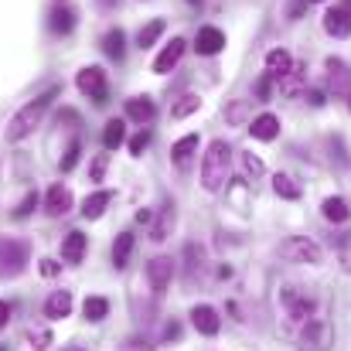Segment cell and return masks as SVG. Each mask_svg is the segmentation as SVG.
Returning <instances> with one entry per match:
<instances>
[{"mask_svg": "<svg viewBox=\"0 0 351 351\" xmlns=\"http://www.w3.org/2000/svg\"><path fill=\"white\" fill-rule=\"evenodd\" d=\"M55 96H58V86H51L48 93H41L38 99H31L24 110H17V113H14V119H10V126H7V140H10V143H21V140H27V136H31V133L41 126L45 113L51 110Z\"/></svg>", "mask_w": 351, "mask_h": 351, "instance_id": "obj_1", "label": "cell"}, {"mask_svg": "<svg viewBox=\"0 0 351 351\" xmlns=\"http://www.w3.org/2000/svg\"><path fill=\"white\" fill-rule=\"evenodd\" d=\"M229 160H232V147L226 140H212L202 157V188L205 191H222V184L229 181Z\"/></svg>", "mask_w": 351, "mask_h": 351, "instance_id": "obj_2", "label": "cell"}, {"mask_svg": "<svg viewBox=\"0 0 351 351\" xmlns=\"http://www.w3.org/2000/svg\"><path fill=\"white\" fill-rule=\"evenodd\" d=\"M280 256L287 263H297V266H317L321 263V245L307 235H290L283 245H280Z\"/></svg>", "mask_w": 351, "mask_h": 351, "instance_id": "obj_3", "label": "cell"}, {"mask_svg": "<svg viewBox=\"0 0 351 351\" xmlns=\"http://www.w3.org/2000/svg\"><path fill=\"white\" fill-rule=\"evenodd\" d=\"M283 307H287V331L304 328L314 317V300L307 293H300L297 287H287L283 290Z\"/></svg>", "mask_w": 351, "mask_h": 351, "instance_id": "obj_4", "label": "cell"}, {"mask_svg": "<svg viewBox=\"0 0 351 351\" xmlns=\"http://www.w3.org/2000/svg\"><path fill=\"white\" fill-rule=\"evenodd\" d=\"M75 86H79V93L89 96L96 106H106V99H110V82H106V72H103L99 65L82 69L79 79H75Z\"/></svg>", "mask_w": 351, "mask_h": 351, "instance_id": "obj_5", "label": "cell"}, {"mask_svg": "<svg viewBox=\"0 0 351 351\" xmlns=\"http://www.w3.org/2000/svg\"><path fill=\"white\" fill-rule=\"evenodd\" d=\"M27 266V245L17 239H0V280L21 276Z\"/></svg>", "mask_w": 351, "mask_h": 351, "instance_id": "obj_6", "label": "cell"}, {"mask_svg": "<svg viewBox=\"0 0 351 351\" xmlns=\"http://www.w3.org/2000/svg\"><path fill=\"white\" fill-rule=\"evenodd\" d=\"M331 348V324L324 317H311L300 331V351H328Z\"/></svg>", "mask_w": 351, "mask_h": 351, "instance_id": "obj_7", "label": "cell"}, {"mask_svg": "<svg viewBox=\"0 0 351 351\" xmlns=\"http://www.w3.org/2000/svg\"><path fill=\"white\" fill-rule=\"evenodd\" d=\"M171 276H174V259L171 256H157V259L147 263V280H150V287H154L157 297L171 287Z\"/></svg>", "mask_w": 351, "mask_h": 351, "instance_id": "obj_8", "label": "cell"}, {"mask_svg": "<svg viewBox=\"0 0 351 351\" xmlns=\"http://www.w3.org/2000/svg\"><path fill=\"white\" fill-rule=\"evenodd\" d=\"M328 86H331L335 99L351 96V69L345 58H328Z\"/></svg>", "mask_w": 351, "mask_h": 351, "instance_id": "obj_9", "label": "cell"}, {"mask_svg": "<svg viewBox=\"0 0 351 351\" xmlns=\"http://www.w3.org/2000/svg\"><path fill=\"white\" fill-rule=\"evenodd\" d=\"M324 31L335 34V38H348L351 34V0L335 3V7L324 14Z\"/></svg>", "mask_w": 351, "mask_h": 351, "instance_id": "obj_10", "label": "cell"}, {"mask_svg": "<svg viewBox=\"0 0 351 351\" xmlns=\"http://www.w3.org/2000/svg\"><path fill=\"white\" fill-rule=\"evenodd\" d=\"M45 212H48L51 219L69 215V212H72V191H69L65 184H51L48 195H45Z\"/></svg>", "mask_w": 351, "mask_h": 351, "instance_id": "obj_11", "label": "cell"}, {"mask_svg": "<svg viewBox=\"0 0 351 351\" xmlns=\"http://www.w3.org/2000/svg\"><path fill=\"white\" fill-rule=\"evenodd\" d=\"M191 324H195V331L198 335H219V328H222V317H219V311L215 307H208V304H198L195 311H191Z\"/></svg>", "mask_w": 351, "mask_h": 351, "instance_id": "obj_12", "label": "cell"}, {"mask_svg": "<svg viewBox=\"0 0 351 351\" xmlns=\"http://www.w3.org/2000/svg\"><path fill=\"white\" fill-rule=\"evenodd\" d=\"M202 273H205V252L195 242H188L184 245V287H195Z\"/></svg>", "mask_w": 351, "mask_h": 351, "instance_id": "obj_13", "label": "cell"}, {"mask_svg": "<svg viewBox=\"0 0 351 351\" xmlns=\"http://www.w3.org/2000/svg\"><path fill=\"white\" fill-rule=\"evenodd\" d=\"M226 48V34L219 27H198L195 34V51L198 55H219Z\"/></svg>", "mask_w": 351, "mask_h": 351, "instance_id": "obj_14", "label": "cell"}, {"mask_svg": "<svg viewBox=\"0 0 351 351\" xmlns=\"http://www.w3.org/2000/svg\"><path fill=\"white\" fill-rule=\"evenodd\" d=\"M126 117L133 123H140V126H147L150 119L157 117V106H154L150 96H133V99H126Z\"/></svg>", "mask_w": 351, "mask_h": 351, "instance_id": "obj_15", "label": "cell"}, {"mask_svg": "<svg viewBox=\"0 0 351 351\" xmlns=\"http://www.w3.org/2000/svg\"><path fill=\"white\" fill-rule=\"evenodd\" d=\"M181 55H184V41H181V38H174V41H171V45L154 58V72H157V75H167V72L181 62Z\"/></svg>", "mask_w": 351, "mask_h": 351, "instance_id": "obj_16", "label": "cell"}, {"mask_svg": "<svg viewBox=\"0 0 351 351\" xmlns=\"http://www.w3.org/2000/svg\"><path fill=\"white\" fill-rule=\"evenodd\" d=\"M45 314H48L51 321L69 317V314H72V293H69V290H55V293L45 300Z\"/></svg>", "mask_w": 351, "mask_h": 351, "instance_id": "obj_17", "label": "cell"}, {"mask_svg": "<svg viewBox=\"0 0 351 351\" xmlns=\"http://www.w3.org/2000/svg\"><path fill=\"white\" fill-rule=\"evenodd\" d=\"M249 133L256 140H276L280 136V119L273 117V113H259V117L249 123Z\"/></svg>", "mask_w": 351, "mask_h": 351, "instance_id": "obj_18", "label": "cell"}, {"mask_svg": "<svg viewBox=\"0 0 351 351\" xmlns=\"http://www.w3.org/2000/svg\"><path fill=\"white\" fill-rule=\"evenodd\" d=\"M86 245H89V239L82 232H69L62 239V259H65V263H82Z\"/></svg>", "mask_w": 351, "mask_h": 351, "instance_id": "obj_19", "label": "cell"}, {"mask_svg": "<svg viewBox=\"0 0 351 351\" xmlns=\"http://www.w3.org/2000/svg\"><path fill=\"white\" fill-rule=\"evenodd\" d=\"M266 72H269L273 79H283L287 72H293V58H290V51L273 48V51L266 55Z\"/></svg>", "mask_w": 351, "mask_h": 351, "instance_id": "obj_20", "label": "cell"}, {"mask_svg": "<svg viewBox=\"0 0 351 351\" xmlns=\"http://www.w3.org/2000/svg\"><path fill=\"white\" fill-rule=\"evenodd\" d=\"M110 202H113V191H93L86 202H82V219H99L106 208H110Z\"/></svg>", "mask_w": 351, "mask_h": 351, "instance_id": "obj_21", "label": "cell"}, {"mask_svg": "<svg viewBox=\"0 0 351 351\" xmlns=\"http://www.w3.org/2000/svg\"><path fill=\"white\" fill-rule=\"evenodd\" d=\"M195 154H198V136H195V133L181 136V140L171 147V157H174V164H178V167H184V164H188Z\"/></svg>", "mask_w": 351, "mask_h": 351, "instance_id": "obj_22", "label": "cell"}, {"mask_svg": "<svg viewBox=\"0 0 351 351\" xmlns=\"http://www.w3.org/2000/svg\"><path fill=\"white\" fill-rule=\"evenodd\" d=\"M133 245H136L133 232H119L117 235V242H113V266H117V269H123V266L130 263V256H133Z\"/></svg>", "mask_w": 351, "mask_h": 351, "instance_id": "obj_23", "label": "cell"}, {"mask_svg": "<svg viewBox=\"0 0 351 351\" xmlns=\"http://www.w3.org/2000/svg\"><path fill=\"white\" fill-rule=\"evenodd\" d=\"M321 212H324V219L335 222V226H341V222H348L351 219V208H348L345 198H328V202L321 205Z\"/></svg>", "mask_w": 351, "mask_h": 351, "instance_id": "obj_24", "label": "cell"}, {"mask_svg": "<svg viewBox=\"0 0 351 351\" xmlns=\"http://www.w3.org/2000/svg\"><path fill=\"white\" fill-rule=\"evenodd\" d=\"M174 219H178V215H174V205H164V208H160V219H157L154 229H150V239H154V242H164V239L171 235V229H174Z\"/></svg>", "mask_w": 351, "mask_h": 351, "instance_id": "obj_25", "label": "cell"}, {"mask_svg": "<svg viewBox=\"0 0 351 351\" xmlns=\"http://www.w3.org/2000/svg\"><path fill=\"white\" fill-rule=\"evenodd\" d=\"M164 27H167V24H164L160 17H157V21H150V24H143V27H140V34H136V48H143V51H147V48H154V41L164 34Z\"/></svg>", "mask_w": 351, "mask_h": 351, "instance_id": "obj_26", "label": "cell"}, {"mask_svg": "<svg viewBox=\"0 0 351 351\" xmlns=\"http://www.w3.org/2000/svg\"><path fill=\"white\" fill-rule=\"evenodd\" d=\"M82 314H86V321L99 324V321L110 314V300H106V297H86V304H82Z\"/></svg>", "mask_w": 351, "mask_h": 351, "instance_id": "obj_27", "label": "cell"}, {"mask_svg": "<svg viewBox=\"0 0 351 351\" xmlns=\"http://www.w3.org/2000/svg\"><path fill=\"white\" fill-rule=\"evenodd\" d=\"M273 191H276L280 198H287V202H297V198H300V184H297L290 174H276V178H273Z\"/></svg>", "mask_w": 351, "mask_h": 351, "instance_id": "obj_28", "label": "cell"}, {"mask_svg": "<svg viewBox=\"0 0 351 351\" xmlns=\"http://www.w3.org/2000/svg\"><path fill=\"white\" fill-rule=\"evenodd\" d=\"M123 140H126V126H123V119H110L106 130H103V147H106V150H117Z\"/></svg>", "mask_w": 351, "mask_h": 351, "instance_id": "obj_29", "label": "cell"}, {"mask_svg": "<svg viewBox=\"0 0 351 351\" xmlns=\"http://www.w3.org/2000/svg\"><path fill=\"white\" fill-rule=\"evenodd\" d=\"M198 106H202V99L195 96V93H184L174 106H171V119H184L191 117V113H198Z\"/></svg>", "mask_w": 351, "mask_h": 351, "instance_id": "obj_30", "label": "cell"}, {"mask_svg": "<svg viewBox=\"0 0 351 351\" xmlns=\"http://www.w3.org/2000/svg\"><path fill=\"white\" fill-rule=\"evenodd\" d=\"M72 27H75V14L69 7H55L51 10V31L55 34H69Z\"/></svg>", "mask_w": 351, "mask_h": 351, "instance_id": "obj_31", "label": "cell"}, {"mask_svg": "<svg viewBox=\"0 0 351 351\" xmlns=\"http://www.w3.org/2000/svg\"><path fill=\"white\" fill-rule=\"evenodd\" d=\"M304 79H307V69H293V72H287V75L280 79V93H283V96H297V93L304 89Z\"/></svg>", "mask_w": 351, "mask_h": 351, "instance_id": "obj_32", "label": "cell"}, {"mask_svg": "<svg viewBox=\"0 0 351 351\" xmlns=\"http://www.w3.org/2000/svg\"><path fill=\"white\" fill-rule=\"evenodd\" d=\"M123 41H126V34L119 31V27H113V31H106V38H103V51L110 55V58H117V62H123Z\"/></svg>", "mask_w": 351, "mask_h": 351, "instance_id": "obj_33", "label": "cell"}, {"mask_svg": "<svg viewBox=\"0 0 351 351\" xmlns=\"http://www.w3.org/2000/svg\"><path fill=\"white\" fill-rule=\"evenodd\" d=\"M27 341H31V348L34 351H45L51 345V331H45V328H31L27 331Z\"/></svg>", "mask_w": 351, "mask_h": 351, "instance_id": "obj_34", "label": "cell"}, {"mask_svg": "<svg viewBox=\"0 0 351 351\" xmlns=\"http://www.w3.org/2000/svg\"><path fill=\"white\" fill-rule=\"evenodd\" d=\"M38 202H41V198H38V191H31V195H24V202H21V205L14 208V219H27V215H31V212L38 208Z\"/></svg>", "mask_w": 351, "mask_h": 351, "instance_id": "obj_35", "label": "cell"}, {"mask_svg": "<svg viewBox=\"0 0 351 351\" xmlns=\"http://www.w3.org/2000/svg\"><path fill=\"white\" fill-rule=\"evenodd\" d=\"M79 154H82V143H79V140H72V143H69V150H65V157H62V171H72V167L79 164Z\"/></svg>", "mask_w": 351, "mask_h": 351, "instance_id": "obj_36", "label": "cell"}, {"mask_svg": "<svg viewBox=\"0 0 351 351\" xmlns=\"http://www.w3.org/2000/svg\"><path fill=\"white\" fill-rule=\"evenodd\" d=\"M147 147H150V133H147V130H140V133L130 140V154H133V157H140Z\"/></svg>", "mask_w": 351, "mask_h": 351, "instance_id": "obj_37", "label": "cell"}, {"mask_svg": "<svg viewBox=\"0 0 351 351\" xmlns=\"http://www.w3.org/2000/svg\"><path fill=\"white\" fill-rule=\"evenodd\" d=\"M242 164H245V174H249V178H263V171H266V167H263V160H259V157H252V154H245V157H242Z\"/></svg>", "mask_w": 351, "mask_h": 351, "instance_id": "obj_38", "label": "cell"}, {"mask_svg": "<svg viewBox=\"0 0 351 351\" xmlns=\"http://www.w3.org/2000/svg\"><path fill=\"white\" fill-rule=\"evenodd\" d=\"M269 93H273V75L266 72V75L256 82V99H269Z\"/></svg>", "mask_w": 351, "mask_h": 351, "instance_id": "obj_39", "label": "cell"}, {"mask_svg": "<svg viewBox=\"0 0 351 351\" xmlns=\"http://www.w3.org/2000/svg\"><path fill=\"white\" fill-rule=\"evenodd\" d=\"M103 174H106V154H99L93 160V181H103Z\"/></svg>", "mask_w": 351, "mask_h": 351, "instance_id": "obj_40", "label": "cell"}, {"mask_svg": "<svg viewBox=\"0 0 351 351\" xmlns=\"http://www.w3.org/2000/svg\"><path fill=\"white\" fill-rule=\"evenodd\" d=\"M119 351H154V348H150L147 341H136V338H133V341H126V345H119Z\"/></svg>", "mask_w": 351, "mask_h": 351, "instance_id": "obj_41", "label": "cell"}, {"mask_svg": "<svg viewBox=\"0 0 351 351\" xmlns=\"http://www.w3.org/2000/svg\"><path fill=\"white\" fill-rule=\"evenodd\" d=\"M242 117H245V103H235L232 110H229V119H232V123H242Z\"/></svg>", "mask_w": 351, "mask_h": 351, "instance_id": "obj_42", "label": "cell"}, {"mask_svg": "<svg viewBox=\"0 0 351 351\" xmlns=\"http://www.w3.org/2000/svg\"><path fill=\"white\" fill-rule=\"evenodd\" d=\"M41 273H45V276H55V273H58V263H55V259H41Z\"/></svg>", "mask_w": 351, "mask_h": 351, "instance_id": "obj_43", "label": "cell"}, {"mask_svg": "<svg viewBox=\"0 0 351 351\" xmlns=\"http://www.w3.org/2000/svg\"><path fill=\"white\" fill-rule=\"evenodd\" d=\"M7 321H10V304L0 300V328H7Z\"/></svg>", "mask_w": 351, "mask_h": 351, "instance_id": "obj_44", "label": "cell"}, {"mask_svg": "<svg viewBox=\"0 0 351 351\" xmlns=\"http://www.w3.org/2000/svg\"><path fill=\"white\" fill-rule=\"evenodd\" d=\"M178 335H181V328H178V324H167V328H164V338H167V341H171V338H178Z\"/></svg>", "mask_w": 351, "mask_h": 351, "instance_id": "obj_45", "label": "cell"}, {"mask_svg": "<svg viewBox=\"0 0 351 351\" xmlns=\"http://www.w3.org/2000/svg\"><path fill=\"white\" fill-rule=\"evenodd\" d=\"M307 99H311V103H314V106H324V93H317V89H314V93H311V96H307Z\"/></svg>", "mask_w": 351, "mask_h": 351, "instance_id": "obj_46", "label": "cell"}, {"mask_svg": "<svg viewBox=\"0 0 351 351\" xmlns=\"http://www.w3.org/2000/svg\"><path fill=\"white\" fill-rule=\"evenodd\" d=\"M62 351H86V348H79V345H69V348H62Z\"/></svg>", "mask_w": 351, "mask_h": 351, "instance_id": "obj_47", "label": "cell"}, {"mask_svg": "<svg viewBox=\"0 0 351 351\" xmlns=\"http://www.w3.org/2000/svg\"><path fill=\"white\" fill-rule=\"evenodd\" d=\"M188 3H202V0H188Z\"/></svg>", "mask_w": 351, "mask_h": 351, "instance_id": "obj_48", "label": "cell"}]
</instances>
